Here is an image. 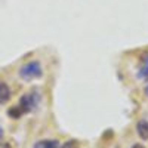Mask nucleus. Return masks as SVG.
Returning <instances> with one entry per match:
<instances>
[{
	"instance_id": "obj_1",
	"label": "nucleus",
	"mask_w": 148,
	"mask_h": 148,
	"mask_svg": "<svg viewBox=\"0 0 148 148\" xmlns=\"http://www.w3.org/2000/svg\"><path fill=\"white\" fill-rule=\"evenodd\" d=\"M42 101V95L39 89H33L27 93H24L21 96V99L18 102V107L21 108V111L24 114H28V113H34V111L39 108Z\"/></svg>"
},
{
	"instance_id": "obj_2",
	"label": "nucleus",
	"mask_w": 148,
	"mask_h": 148,
	"mask_svg": "<svg viewBox=\"0 0 148 148\" xmlns=\"http://www.w3.org/2000/svg\"><path fill=\"white\" fill-rule=\"evenodd\" d=\"M19 77L25 82H33V80H37L43 76V68H42V64L39 61H28L25 62L18 71Z\"/></svg>"
},
{
	"instance_id": "obj_3",
	"label": "nucleus",
	"mask_w": 148,
	"mask_h": 148,
	"mask_svg": "<svg viewBox=\"0 0 148 148\" xmlns=\"http://www.w3.org/2000/svg\"><path fill=\"white\" fill-rule=\"evenodd\" d=\"M136 77L139 80L148 79V52H144L139 58V68L136 73Z\"/></svg>"
},
{
	"instance_id": "obj_4",
	"label": "nucleus",
	"mask_w": 148,
	"mask_h": 148,
	"mask_svg": "<svg viewBox=\"0 0 148 148\" xmlns=\"http://www.w3.org/2000/svg\"><path fill=\"white\" fill-rule=\"evenodd\" d=\"M10 95H12V92H10V88L8 86V83L0 80V105L6 104L10 99Z\"/></svg>"
},
{
	"instance_id": "obj_5",
	"label": "nucleus",
	"mask_w": 148,
	"mask_h": 148,
	"mask_svg": "<svg viewBox=\"0 0 148 148\" xmlns=\"http://www.w3.org/2000/svg\"><path fill=\"white\" fill-rule=\"evenodd\" d=\"M59 141L56 139H42V141H37L33 148H59Z\"/></svg>"
},
{
	"instance_id": "obj_6",
	"label": "nucleus",
	"mask_w": 148,
	"mask_h": 148,
	"mask_svg": "<svg viewBox=\"0 0 148 148\" xmlns=\"http://www.w3.org/2000/svg\"><path fill=\"white\" fill-rule=\"evenodd\" d=\"M136 133L141 139H148V121L141 120L136 123Z\"/></svg>"
},
{
	"instance_id": "obj_7",
	"label": "nucleus",
	"mask_w": 148,
	"mask_h": 148,
	"mask_svg": "<svg viewBox=\"0 0 148 148\" xmlns=\"http://www.w3.org/2000/svg\"><path fill=\"white\" fill-rule=\"evenodd\" d=\"M8 114L12 117V119H19L24 113L21 111V108L18 107V105H15V107H12V108H9V111H8Z\"/></svg>"
},
{
	"instance_id": "obj_8",
	"label": "nucleus",
	"mask_w": 148,
	"mask_h": 148,
	"mask_svg": "<svg viewBox=\"0 0 148 148\" xmlns=\"http://www.w3.org/2000/svg\"><path fill=\"white\" fill-rule=\"evenodd\" d=\"M59 148H80V144H79V141H76V139H70V141H67L64 145H61Z\"/></svg>"
},
{
	"instance_id": "obj_9",
	"label": "nucleus",
	"mask_w": 148,
	"mask_h": 148,
	"mask_svg": "<svg viewBox=\"0 0 148 148\" xmlns=\"http://www.w3.org/2000/svg\"><path fill=\"white\" fill-rule=\"evenodd\" d=\"M130 148H145L144 145H141V144H135V145H132Z\"/></svg>"
},
{
	"instance_id": "obj_10",
	"label": "nucleus",
	"mask_w": 148,
	"mask_h": 148,
	"mask_svg": "<svg viewBox=\"0 0 148 148\" xmlns=\"http://www.w3.org/2000/svg\"><path fill=\"white\" fill-rule=\"evenodd\" d=\"M3 135H5V130H3V127H2V126H0V139L3 138Z\"/></svg>"
},
{
	"instance_id": "obj_11",
	"label": "nucleus",
	"mask_w": 148,
	"mask_h": 148,
	"mask_svg": "<svg viewBox=\"0 0 148 148\" xmlns=\"http://www.w3.org/2000/svg\"><path fill=\"white\" fill-rule=\"evenodd\" d=\"M144 92H145V95H147V96H148V84H147V86H145V89H144Z\"/></svg>"
}]
</instances>
